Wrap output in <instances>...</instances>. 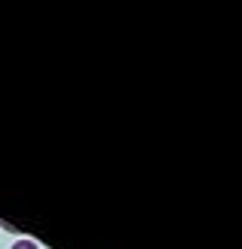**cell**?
<instances>
[{
    "label": "cell",
    "instance_id": "cell-1",
    "mask_svg": "<svg viewBox=\"0 0 242 249\" xmlns=\"http://www.w3.org/2000/svg\"><path fill=\"white\" fill-rule=\"evenodd\" d=\"M13 249H40V246H37L34 240H18V243H16Z\"/></svg>",
    "mask_w": 242,
    "mask_h": 249
},
{
    "label": "cell",
    "instance_id": "cell-2",
    "mask_svg": "<svg viewBox=\"0 0 242 249\" xmlns=\"http://www.w3.org/2000/svg\"><path fill=\"white\" fill-rule=\"evenodd\" d=\"M0 228H3V222H0Z\"/></svg>",
    "mask_w": 242,
    "mask_h": 249
}]
</instances>
